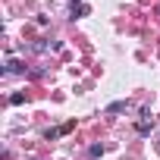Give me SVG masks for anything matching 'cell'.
<instances>
[{
	"instance_id": "6da1fadb",
	"label": "cell",
	"mask_w": 160,
	"mask_h": 160,
	"mask_svg": "<svg viewBox=\"0 0 160 160\" xmlns=\"http://www.w3.org/2000/svg\"><path fill=\"white\" fill-rule=\"evenodd\" d=\"M122 110H126V101H116V104L107 107V113H122Z\"/></svg>"
}]
</instances>
